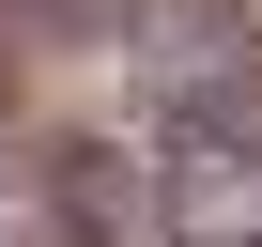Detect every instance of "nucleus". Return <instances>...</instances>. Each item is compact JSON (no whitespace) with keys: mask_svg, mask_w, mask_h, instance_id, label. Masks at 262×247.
<instances>
[{"mask_svg":"<svg viewBox=\"0 0 262 247\" xmlns=\"http://www.w3.org/2000/svg\"><path fill=\"white\" fill-rule=\"evenodd\" d=\"M139 93H155V139L170 123H231V139H262V47L231 0H155L139 16Z\"/></svg>","mask_w":262,"mask_h":247,"instance_id":"1","label":"nucleus"},{"mask_svg":"<svg viewBox=\"0 0 262 247\" xmlns=\"http://www.w3.org/2000/svg\"><path fill=\"white\" fill-rule=\"evenodd\" d=\"M155 216H170V247H262V139L170 123L155 139Z\"/></svg>","mask_w":262,"mask_h":247,"instance_id":"2","label":"nucleus"},{"mask_svg":"<svg viewBox=\"0 0 262 247\" xmlns=\"http://www.w3.org/2000/svg\"><path fill=\"white\" fill-rule=\"evenodd\" d=\"M47 201H62L77 247H170V216H155V155H123V139H62V155H47Z\"/></svg>","mask_w":262,"mask_h":247,"instance_id":"3","label":"nucleus"}]
</instances>
